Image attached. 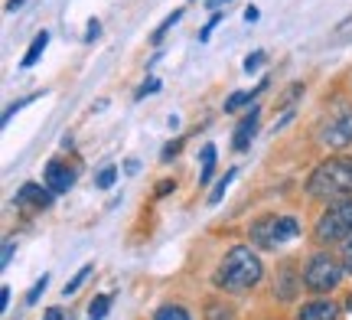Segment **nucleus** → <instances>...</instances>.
<instances>
[{"mask_svg": "<svg viewBox=\"0 0 352 320\" xmlns=\"http://www.w3.org/2000/svg\"><path fill=\"white\" fill-rule=\"evenodd\" d=\"M307 190H310L314 200H323V203H340L342 196H349L352 193V160L349 157H333V160H323V164L310 173Z\"/></svg>", "mask_w": 352, "mask_h": 320, "instance_id": "f257e3e1", "label": "nucleus"}, {"mask_svg": "<svg viewBox=\"0 0 352 320\" xmlns=\"http://www.w3.org/2000/svg\"><path fill=\"white\" fill-rule=\"evenodd\" d=\"M261 258L254 255L252 248H245V245H239V248H232L226 255V262H222V268L215 271V284L219 288H226V291H252L254 284L261 281Z\"/></svg>", "mask_w": 352, "mask_h": 320, "instance_id": "f03ea898", "label": "nucleus"}, {"mask_svg": "<svg viewBox=\"0 0 352 320\" xmlns=\"http://www.w3.org/2000/svg\"><path fill=\"white\" fill-rule=\"evenodd\" d=\"M314 235H316V242H323V245L349 239L352 235V200H340V203L329 206L327 213L316 219Z\"/></svg>", "mask_w": 352, "mask_h": 320, "instance_id": "7ed1b4c3", "label": "nucleus"}, {"mask_svg": "<svg viewBox=\"0 0 352 320\" xmlns=\"http://www.w3.org/2000/svg\"><path fill=\"white\" fill-rule=\"evenodd\" d=\"M297 232H300L297 219H290V216H264V219H258V222L252 226V242L258 245V248H277V245L290 242Z\"/></svg>", "mask_w": 352, "mask_h": 320, "instance_id": "20e7f679", "label": "nucleus"}, {"mask_svg": "<svg viewBox=\"0 0 352 320\" xmlns=\"http://www.w3.org/2000/svg\"><path fill=\"white\" fill-rule=\"evenodd\" d=\"M342 281V265L333 255H314L303 271V284L310 291H333Z\"/></svg>", "mask_w": 352, "mask_h": 320, "instance_id": "39448f33", "label": "nucleus"}, {"mask_svg": "<svg viewBox=\"0 0 352 320\" xmlns=\"http://www.w3.org/2000/svg\"><path fill=\"white\" fill-rule=\"evenodd\" d=\"M320 141L333 147V151H342V147H349L352 144V111H342L329 121L327 128L320 131Z\"/></svg>", "mask_w": 352, "mask_h": 320, "instance_id": "423d86ee", "label": "nucleus"}, {"mask_svg": "<svg viewBox=\"0 0 352 320\" xmlns=\"http://www.w3.org/2000/svg\"><path fill=\"white\" fill-rule=\"evenodd\" d=\"M50 203H52L50 190H43L39 183H26L23 190L16 193V206L20 209H46Z\"/></svg>", "mask_w": 352, "mask_h": 320, "instance_id": "0eeeda50", "label": "nucleus"}, {"mask_svg": "<svg viewBox=\"0 0 352 320\" xmlns=\"http://www.w3.org/2000/svg\"><path fill=\"white\" fill-rule=\"evenodd\" d=\"M72 183H76V170H69V167L59 164V160H52V164L46 167V186H50L52 193H65Z\"/></svg>", "mask_w": 352, "mask_h": 320, "instance_id": "6e6552de", "label": "nucleus"}, {"mask_svg": "<svg viewBox=\"0 0 352 320\" xmlns=\"http://www.w3.org/2000/svg\"><path fill=\"white\" fill-rule=\"evenodd\" d=\"M297 317L300 320H336L340 317V308L329 304V301H310V304H303L300 308Z\"/></svg>", "mask_w": 352, "mask_h": 320, "instance_id": "1a4fd4ad", "label": "nucleus"}, {"mask_svg": "<svg viewBox=\"0 0 352 320\" xmlns=\"http://www.w3.org/2000/svg\"><path fill=\"white\" fill-rule=\"evenodd\" d=\"M254 128H258V108H252V111L245 115V121L239 125V131H235V151H245V147L252 144Z\"/></svg>", "mask_w": 352, "mask_h": 320, "instance_id": "9d476101", "label": "nucleus"}, {"mask_svg": "<svg viewBox=\"0 0 352 320\" xmlns=\"http://www.w3.org/2000/svg\"><path fill=\"white\" fill-rule=\"evenodd\" d=\"M46 43H50V33H46V30L36 33V39L30 43V50H26V56H23V69H30V65L39 63V56H43V50H46Z\"/></svg>", "mask_w": 352, "mask_h": 320, "instance_id": "9b49d317", "label": "nucleus"}, {"mask_svg": "<svg viewBox=\"0 0 352 320\" xmlns=\"http://www.w3.org/2000/svg\"><path fill=\"white\" fill-rule=\"evenodd\" d=\"M108 310H111V297L101 295L91 301V308H88V320H104L108 317Z\"/></svg>", "mask_w": 352, "mask_h": 320, "instance_id": "f8f14e48", "label": "nucleus"}, {"mask_svg": "<svg viewBox=\"0 0 352 320\" xmlns=\"http://www.w3.org/2000/svg\"><path fill=\"white\" fill-rule=\"evenodd\" d=\"M153 320H192V317H189L186 308H179V304H166V308L157 310V317Z\"/></svg>", "mask_w": 352, "mask_h": 320, "instance_id": "ddd939ff", "label": "nucleus"}, {"mask_svg": "<svg viewBox=\"0 0 352 320\" xmlns=\"http://www.w3.org/2000/svg\"><path fill=\"white\" fill-rule=\"evenodd\" d=\"M212 167H215V147L212 144H206V147H202V183H209Z\"/></svg>", "mask_w": 352, "mask_h": 320, "instance_id": "4468645a", "label": "nucleus"}, {"mask_svg": "<svg viewBox=\"0 0 352 320\" xmlns=\"http://www.w3.org/2000/svg\"><path fill=\"white\" fill-rule=\"evenodd\" d=\"M252 98H254V92H235V95L226 98V111H239L241 105H248Z\"/></svg>", "mask_w": 352, "mask_h": 320, "instance_id": "2eb2a0df", "label": "nucleus"}, {"mask_svg": "<svg viewBox=\"0 0 352 320\" xmlns=\"http://www.w3.org/2000/svg\"><path fill=\"white\" fill-rule=\"evenodd\" d=\"M232 180H235V170H228V173H226V177H222V180H219V186H215V190H212V196H209V203H219V200H222V196H226V190H228V183H232Z\"/></svg>", "mask_w": 352, "mask_h": 320, "instance_id": "dca6fc26", "label": "nucleus"}, {"mask_svg": "<svg viewBox=\"0 0 352 320\" xmlns=\"http://www.w3.org/2000/svg\"><path fill=\"white\" fill-rule=\"evenodd\" d=\"M88 275H91V265H85V268L78 271V275L72 278V281H65V291H63V295H65V297H69V295H76V291L82 288V281H85Z\"/></svg>", "mask_w": 352, "mask_h": 320, "instance_id": "f3484780", "label": "nucleus"}, {"mask_svg": "<svg viewBox=\"0 0 352 320\" xmlns=\"http://www.w3.org/2000/svg\"><path fill=\"white\" fill-rule=\"evenodd\" d=\"M179 17H183V10H173V13H170V17H166L164 23H160V30L153 33V43H160V39H164V33H166V30H170V26L176 23V20H179Z\"/></svg>", "mask_w": 352, "mask_h": 320, "instance_id": "a211bd4d", "label": "nucleus"}, {"mask_svg": "<svg viewBox=\"0 0 352 320\" xmlns=\"http://www.w3.org/2000/svg\"><path fill=\"white\" fill-rule=\"evenodd\" d=\"M46 284H50V275H43V278H39V281L33 284V291L26 295V304H36V301H39V295L46 291Z\"/></svg>", "mask_w": 352, "mask_h": 320, "instance_id": "6ab92c4d", "label": "nucleus"}, {"mask_svg": "<svg viewBox=\"0 0 352 320\" xmlns=\"http://www.w3.org/2000/svg\"><path fill=\"white\" fill-rule=\"evenodd\" d=\"M114 177H118V170H114V167H104V170L98 173V186H111Z\"/></svg>", "mask_w": 352, "mask_h": 320, "instance_id": "aec40b11", "label": "nucleus"}, {"mask_svg": "<svg viewBox=\"0 0 352 320\" xmlns=\"http://www.w3.org/2000/svg\"><path fill=\"white\" fill-rule=\"evenodd\" d=\"M209 320H232V310L212 304V308H209Z\"/></svg>", "mask_w": 352, "mask_h": 320, "instance_id": "412c9836", "label": "nucleus"}, {"mask_svg": "<svg viewBox=\"0 0 352 320\" xmlns=\"http://www.w3.org/2000/svg\"><path fill=\"white\" fill-rule=\"evenodd\" d=\"M261 63H264V52H252V56L245 59V69H248V72H254V69H258Z\"/></svg>", "mask_w": 352, "mask_h": 320, "instance_id": "4be33fe9", "label": "nucleus"}, {"mask_svg": "<svg viewBox=\"0 0 352 320\" xmlns=\"http://www.w3.org/2000/svg\"><path fill=\"white\" fill-rule=\"evenodd\" d=\"M157 89H160V82H157V78H147V85L138 89V98H144V95H151V92H157Z\"/></svg>", "mask_w": 352, "mask_h": 320, "instance_id": "5701e85b", "label": "nucleus"}, {"mask_svg": "<svg viewBox=\"0 0 352 320\" xmlns=\"http://www.w3.org/2000/svg\"><path fill=\"white\" fill-rule=\"evenodd\" d=\"M215 23H219V13H215L212 20H209V23H206V30H202V33H199V43H206V39L212 36V30H215Z\"/></svg>", "mask_w": 352, "mask_h": 320, "instance_id": "b1692460", "label": "nucleus"}, {"mask_svg": "<svg viewBox=\"0 0 352 320\" xmlns=\"http://www.w3.org/2000/svg\"><path fill=\"white\" fill-rule=\"evenodd\" d=\"M98 33H101V23L98 20H91V23H88V39H95Z\"/></svg>", "mask_w": 352, "mask_h": 320, "instance_id": "393cba45", "label": "nucleus"}, {"mask_svg": "<svg viewBox=\"0 0 352 320\" xmlns=\"http://www.w3.org/2000/svg\"><path fill=\"white\" fill-rule=\"evenodd\" d=\"M63 317H65L63 310H59V308H52V310H46V317H43V320H63Z\"/></svg>", "mask_w": 352, "mask_h": 320, "instance_id": "a878e982", "label": "nucleus"}, {"mask_svg": "<svg viewBox=\"0 0 352 320\" xmlns=\"http://www.w3.org/2000/svg\"><path fill=\"white\" fill-rule=\"evenodd\" d=\"M226 3H228V0H206V7H209V10H222Z\"/></svg>", "mask_w": 352, "mask_h": 320, "instance_id": "bb28decb", "label": "nucleus"}, {"mask_svg": "<svg viewBox=\"0 0 352 320\" xmlns=\"http://www.w3.org/2000/svg\"><path fill=\"white\" fill-rule=\"evenodd\" d=\"M10 258H13V242L3 245V265H10Z\"/></svg>", "mask_w": 352, "mask_h": 320, "instance_id": "cd10ccee", "label": "nucleus"}, {"mask_svg": "<svg viewBox=\"0 0 352 320\" xmlns=\"http://www.w3.org/2000/svg\"><path fill=\"white\" fill-rule=\"evenodd\" d=\"M173 186H176L173 180H164V183H160V190H157V193H160V196H164V193H170V190H173Z\"/></svg>", "mask_w": 352, "mask_h": 320, "instance_id": "c85d7f7f", "label": "nucleus"}, {"mask_svg": "<svg viewBox=\"0 0 352 320\" xmlns=\"http://www.w3.org/2000/svg\"><path fill=\"white\" fill-rule=\"evenodd\" d=\"M346 271H349V275H352V242L346 245Z\"/></svg>", "mask_w": 352, "mask_h": 320, "instance_id": "c756f323", "label": "nucleus"}, {"mask_svg": "<svg viewBox=\"0 0 352 320\" xmlns=\"http://www.w3.org/2000/svg\"><path fill=\"white\" fill-rule=\"evenodd\" d=\"M10 304V288H3V295H0V308H7Z\"/></svg>", "mask_w": 352, "mask_h": 320, "instance_id": "7c9ffc66", "label": "nucleus"}, {"mask_svg": "<svg viewBox=\"0 0 352 320\" xmlns=\"http://www.w3.org/2000/svg\"><path fill=\"white\" fill-rule=\"evenodd\" d=\"M245 20H248V23H252V20H258V10H254V7H248V10H245Z\"/></svg>", "mask_w": 352, "mask_h": 320, "instance_id": "2f4dec72", "label": "nucleus"}, {"mask_svg": "<svg viewBox=\"0 0 352 320\" xmlns=\"http://www.w3.org/2000/svg\"><path fill=\"white\" fill-rule=\"evenodd\" d=\"M16 7H23V0H10L7 3V10H16Z\"/></svg>", "mask_w": 352, "mask_h": 320, "instance_id": "473e14b6", "label": "nucleus"}]
</instances>
